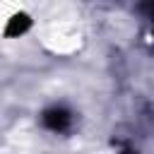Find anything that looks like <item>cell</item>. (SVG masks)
Segmentation results:
<instances>
[{
    "label": "cell",
    "mask_w": 154,
    "mask_h": 154,
    "mask_svg": "<svg viewBox=\"0 0 154 154\" xmlns=\"http://www.w3.org/2000/svg\"><path fill=\"white\" fill-rule=\"evenodd\" d=\"M29 26H31V17L26 12H17V14L10 17V22L5 26V34L7 36H22V34L29 31Z\"/></svg>",
    "instance_id": "7a4b0ae2"
},
{
    "label": "cell",
    "mask_w": 154,
    "mask_h": 154,
    "mask_svg": "<svg viewBox=\"0 0 154 154\" xmlns=\"http://www.w3.org/2000/svg\"><path fill=\"white\" fill-rule=\"evenodd\" d=\"M72 123V113L65 106H53L48 111H43V125L53 132H65Z\"/></svg>",
    "instance_id": "6da1fadb"
},
{
    "label": "cell",
    "mask_w": 154,
    "mask_h": 154,
    "mask_svg": "<svg viewBox=\"0 0 154 154\" xmlns=\"http://www.w3.org/2000/svg\"><path fill=\"white\" fill-rule=\"evenodd\" d=\"M140 10H142V12H147V19L152 22V31H154V2H149V5H142Z\"/></svg>",
    "instance_id": "3957f363"
}]
</instances>
